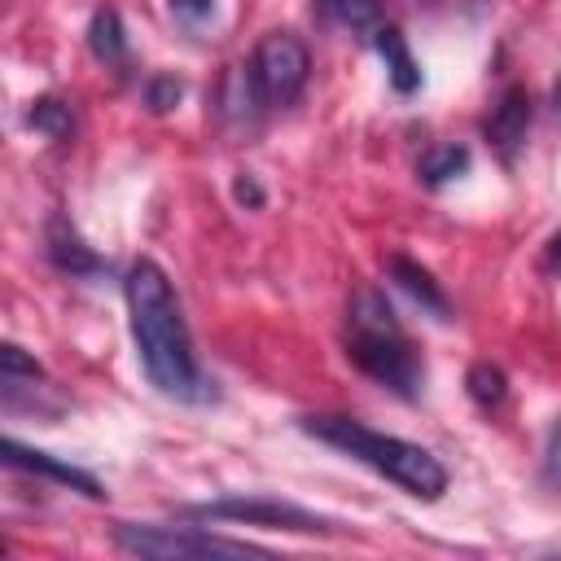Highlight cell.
Returning <instances> with one entry per match:
<instances>
[{"mask_svg": "<svg viewBox=\"0 0 561 561\" xmlns=\"http://www.w3.org/2000/svg\"><path fill=\"white\" fill-rule=\"evenodd\" d=\"M373 48L381 53V61H386V75H390V83H394V92H416L421 88V66H416V57H412V48H408V39L399 35V26H390V22H381L373 35Z\"/></svg>", "mask_w": 561, "mask_h": 561, "instance_id": "obj_11", "label": "cell"}, {"mask_svg": "<svg viewBox=\"0 0 561 561\" xmlns=\"http://www.w3.org/2000/svg\"><path fill=\"white\" fill-rule=\"evenodd\" d=\"M26 127H35V131L48 136V140H66V136L75 131V114H70V105H66L61 96H39V101H31V110H26Z\"/></svg>", "mask_w": 561, "mask_h": 561, "instance_id": "obj_15", "label": "cell"}, {"mask_svg": "<svg viewBox=\"0 0 561 561\" xmlns=\"http://www.w3.org/2000/svg\"><path fill=\"white\" fill-rule=\"evenodd\" d=\"M333 18H337V22H346V26H351V31H359V35H373V31L386 22L377 0H337Z\"/></svg>", "mask_w": 561, "mask_h": 561, "instance_id": "obj_17", "label": "cell"}, {"mask_svg": "<svg viewBox=\"0 0 561 561\" xmlns=\"http://www.w3.org/2000/svg\"><path fill=\"white\" fill-rule=\"evenodd\" d=\"M311 4H316L324 18H333V9H337V0H311Z\"/></svg>", "mask_w": 561, "mask_h": 561, "instance_id": "obj_24", "label": "cell"}, {"mask_svg": "<svg viewBox=\"0 0 561 561\" xmlns=\"http://www.w3.org/2000/svg\"><path fill=\"white\" fill-rule=\"evenodd\" d=\"M180 79H171V75H153L149 79V88H145V105L153 110V114H167L175 101H180Z\"/></svg>", "mask_w": 561, "mask_h": 561, "instance_id": "obj_19", "label": "cell"}, {"mask_svg": "<svg viewBox=\"0 0 561 561\" xmlns=\"http://www.w3.org/2000/svg\"><path fill=\"white\" fill-rule=\"evenodd\" d=\"M114 543L131 557H153V561H206V557H267V548L228 539L202 526H153V522H118Z\"/></svg>", "mask_w": 561, "mask_h": 561, "instance_id": "obj_4", "label": "cell"}, {"mask_svg": "<svg viewBox=\"0 0 561 561\" xmlns=\"http://www.w3.org/2000/svg\"><path fill=\"white\" fill-rule=\"evenodd\" d=\"M465 171H469V149H465V145H434V149L416 162V175H421L425 188H443V184H451V180L465 175Z\"/></svg>", "mask_w": 561, "mask_h": 561, "instance_id": "obj_14", "label": "cell"}, {"mask_svg": "<svg viewBox=\"0 0 561 561\" xmlns=\"http://www.w3.org/2000/svg\"><path fill=\"white\" fill-rule=\"evenodd\" d=\"M44 245H48V259H53L61 272H70V276H96V272H105L101 254L79 237V228H75L66 215H53V219H48Z\"/></svg>", "mask_w": 561, "mask_h": 561, "instance_id": "obj_9", "label": "cell"}, {"mask_svg": "<svg viewBox=\"0 0 561 561\" xmlns=\"http://www.w3.org/2000/svg\"><path fill=\"white\" fill-rule=\"evenodd\" d=\"M167 9H171V18H175L180 26H188V31H202V26L215 18V0H167Z\"/></svg>", "mask_w": 561, "mask_h": 561, "instance_id": "obj_18", "label": "cell"}, {"mask_svg": "<svg viewBox=\"0 0 561 561\" xmlns=\"http://www.w3.org/2000/svg\"><path fill=\"white\" fill-rule=\"evenodd\" d=\"M88 48L105 66H123L127 61V31H123V18L114 9H96L92 13V22H88Z\"/></svg>", "mask_w": 561, "mask_h": 561, "instance_id": "obj_13", "label": "cell"}, {"mask_svg": "<svg viewBox=\"0 0 561 561\" xmlns=\"http://www.w3.org/2000/svg\"><path fill=\"white\" fill-rule=\"evenodd\" d=\"M123 298H127V316H131L136 355H140V368L153 381V390L167 399H180V403H206L215 390L193 355L188 320H184L171 276L153 259H136L123 280Z\"/></svg>", "mask_w": 561, "mask_h": 561, "instance_id": "obj_1", "label": "cell"}, {"mask_svg": "<svg viewBox=\"0 0 561 561\" xmlns=\"http://www.w3.org/2000/svg\"><path fill=\"white\" fill-rule=\"evenodd\" d=\"M465 386H469V399H473L478 408H495V403H504V394H508V386H504V373H500L495 364H486V359L469 368Z\"/></svg>", "mask_w": 561, "mask_h": 561, "instance_id": "obj_16", "label": "cell"}, {"mask_svg": "<svg viewBox=\"0 0 561 561\" xmlns=\"http://www.w3.org/2000/svg\"><path fill=\"white\" fill-rule=\"evenodd\" d=\"M232 193H237V202H245V206H263V193H259V184H254V180H250L245 171L237 175V184H232Z\"/></svg>", "mask_w": 561, "mask_h": 561, "instance_id": "obj_21", "label": "cell"}, {"mask_svg": "<svg viewBox=\"0 0 561 561\" xmlns=\"http://www.w3.org/2000/svg\"><path fill=\"white\" fill-rule=\"evenodd\" d=\"M188 517L202 522H245V526H272V530H302V535H329L337 530V522L307 513L289 500H272V495H254V500H210V504H193Z\"/></svg>", "mask_w": 561, "mask_h": 561, "instance_id": "obj_6", "label": "cell"}, {"mask_svg": "<svg viewBox=\"0 0 561 561\" xmlns=\"http://www.w3.org/2000/svg\"><path fill=\"white\" fill-rule=\"evenodd\" d=\"M263 105H267V101L259 96L250 66H228V75H224V83H219V114H224L228 123H237V127H250Z\"/></svg>", "mask_w": 561, "mask_h": 561, "instance_id": "obj_12", "label": "cell"}, {"mask_svg": "<svg viewBox=\"0 0 561 561\" xmlns=\"http://www.w3.org/2000/svg\"><path fill=\"white\" fill-rule=\"evenodd\" d=\"M250 75L267 105H294L311 79V53L294 31H267L250 53Z\"/></svg>", "mask_w": 561, "mask_h": 561, "instance_id": "obj_5", "label": "cell"}, {"mask_svg": "<svg viewBox=\"0 0 561 561\" xmlns=\"http://www.w3.org/2000/svg\"><path fill=\"white\" fill-rule=\"evenodd\" d=\"M552 114H557V123H561V75H557V83H552Z\"/></svg>", "mask_w": 561, "mask_h": 561, "instance_id": "obj_23", "label": "cell"}, {"mask_svg": "<svg viewBox=\"0 0 561 561\" xmlns=\"http://www.w3.org/2000/svg\"><path fill=\"white\" fill-rule=\"evenodd\" d=\"M346 355L359 373H368L377 386H386L403 399H412L425 381V364H421L412 337L403 333L386 294L373 285L355 289L346 302Z\"/></svg>", "mask_w": 561, "mask_h": 561, "instance_id": "obj_3", "label": "cell"}, {"mask_svg": "<svg viewBox=\"0 0 561 561\" xmlns=\"http://www.w3.org/2000/svg\"><path fill=\"white\" fill-rule=\"evenodd\" d=\"M530 118H535V105H530V92L526 88H504L500 92V101L491 105V114H486V145L495 149V158L504 162V167H513L517 162V153L526 149V136H530Z\"/></svg>", "mask_w": 561, "mask_h": 561, "instance_id": "obj_7", "label": "cell"}, {"mask_svg": "<svg viewBox=\"0 0 561 561\" xmlns=\"http://www.w3.org/2000/svg\"><path fill=\"white\" fill-rule=\"evenodd\" d=\"M543 478H548L552 486H561V421H557V430L548 434V451H543Z\"/></svg>", "mask_w": 561, "mask_h": 561, "instance_id": "obj_20", "label": "cell"}, {"mask_svg": "<svg viewBox=\"0 0 561 561\" xmlns=\"http://www.w3.org/2000/svg\"><path fill=\"white\" fill-rule=\"evenodd\" d=\"M4 465L9 469H26V473H39V478H53V482H61V486H70V491H79V495H88V500H101L105 491H101V482L88 473V469H75V465H66V460H57V456H48V451H35V447H26V443H18V438H4Z\"/></svg>", "mask_w": 561, "mask_h": 561, "instance_id": "obj_8", "label": "cell"}, {"mask_svg": "<svg viewBox=\"0 0 561 561\" xmlns=\"http://www.w3.org/2000/svg\"><path fill=\"white\" fill-rule=\"evenodd\" d=\"M311 438L346 451L351 460L368 465L373 473H381L386 482H394L399 491L416 495V500H438L447 491V469L443 460L421 447V443H408V438H394V434H381V430H368L364 421H351V416H333V412H320V416H302L298 421Z\"/></svg>", "mask_w": 561, "mask_h": 561, "instance_id": "obj_2", "label": "cell"}, {"mask_svg": "<svg viewBox=\"0 0 561 561\" xmlns=\"http://www.w3.org/2000/svg\"><path fill=\"white\" fill-rule=\"evenodd\" d=\"M543 267H548L552 276H561V228L552 232V241H548V250H543Z\"/></svg>", "mask_w": 561, "mask_h": 561, "instance_id": "obj_22", "label": "cell"}, {"mask_svg": "<svg viewBox=\"0 0 561 561\" xmlns=\"http://www.w3.org/2000/svg\"><path fill=\"white\" fill-rule=\"evenodd\" d=\"M386 267H390V280H394L421 311H430L434 320H447V311H451V307H447V294L438 289V280H434L421 263H412L408 254H390Z\"/></svg>", "mask_w": 561, "mask_h": 561, "instance_id": "obj_10", "label": "cell"}]
</instances>
